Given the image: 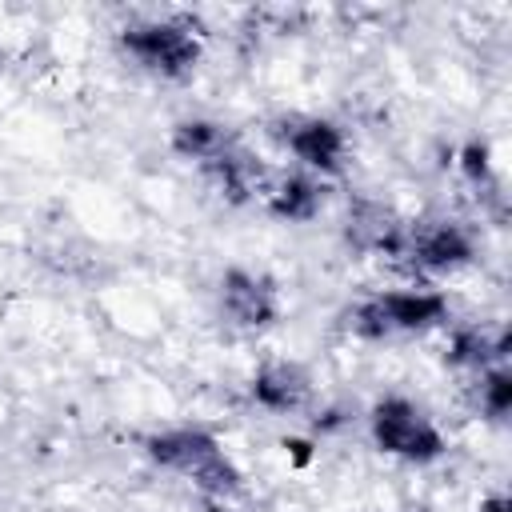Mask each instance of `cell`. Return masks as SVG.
Listing matches in <instances>:
<instances>
[{"label":"cell","mask_w":512,"mask_h":512,"mask_svg":"<svg viewBox=\"0 0 512 512\" xmlns=\"http://www.w3.org/2000/svg\"><path fill=\"white\" fill-rule=\"evenodd\" d=\"M416 256H420L424 264H456V260L468 256V240H464L460 228L440 224V228H432V232H424V236L416 240Z\"/></svg>","instance_id":"7"},{"label":"cell","mask_w":512,"mask_h":512,"mask_svg":"<svg viewBox=\"0 0 512 512\" xmlns=\"http://www.w3.org/2000/svg\"><path fill=\"white\" fill-rule=\"evenodd\" d=\"M124 48L140 64H148L156 72H168V76L188 72L192 60H196V40L184 28H176V24H144V28H132L124 36Z\"/></svg>","instance_id":"3"},{"label":"cell","mask_w":512,"mask_h":512,"mask_svg":"<svg viewBox=\"0 0 512 512\" xmlns=\"http://www.w3.org/2000/svg\"><path fill=\"white\" fill-rule=\"evenodd\" d=\"M304 396V380L292 368H268L256 376V400L268 408H292Z\"/></svg>","instance_id":"8"},{"label":"cell","mask_w":512,"mask_h":512,"mask_svg":"<svg viewBox=\"0 0 512 512\" xmlns=\"http://www.w3.org/2000/svg\"><path fill=\"white\" fill-rule=\"evenodd\" d=\"M316 200H320V196H316V184H308V180H300V176L280 180L276 192H272V208H276L280 216H312Z\"/></svg>","instance_id":"9"},{"label":"cell","mask_w":512,"mask_h":512,"mask_svg":"<svg viewBox=\"0 0 512 512\" xmlns=\"http://www.w3.org/2000/svg\"><path fill=\"white\" fill-rule=\"evenodd\" d=\"M508 396H512L508 376H504V372H492V376L484 380V404H488V412H492V416H504V412H508Z\"/></svg>","instance_id":"11"},{"label":"cell","mask_w":512,"mask_h":512,"mask_svg":"<svg viewBox=\"0 0 512 512\" xmlns=\"http://www.w3.org/2000/svg\"><path fill=\"white\" fill-rule=\"evenodd\" d=\"M148 452L160 464L188 472L208 492H232L236 488V468L224 460V452L216 448V440L204 436V432H188V428L184 432H164V436H156L148 444Z\"/></svg>","instance_id":"1"},{"label":"cell","mask_w":512,"mask_h":512,"mask_svg":"<svg viewBox=\"0 0 512 512\" xmlns=\"http://www.w3.org/2000/svg\"><path fill=\"white\" fill-rule=\"evenodd\" d=\"M444 312V300L440 296H428V292H388L380 296L372 308L360 312V328L364 332H384V328H420V324H432L440 320Z\"/></svg>","instance_id":"4"},{"label":"cell","mask_w":512,"mask_h":512,"mask_svg":"<svg viewBox=\"0 0 512 512\" xmlns=\"http://www.w3.org/2000/svg\"><path fill=\"white\" fill-rule=\"evenodd\" d=\"M480 512H508V500H504V496H496V500H488Z\"/></svg>","instance_id":"12"},{"label":"cell","mask_w":512,"mask_h":512,"mask_svg":"<svg viewBox=\"0 0 512 512\" xmlns=\"http://www.w3.org/2000/svg\"><path fill=\"white\" fill-rule=\"evenodd\" d=\"M220 144H224V136H220L216 124L196 120V124H180V128H176V148H180L184 156L212 160V156H220Z\"/></svg>","instance_id":"10"},{"label":"cell","mask_w":512,"mask_h":512,"mask_svg":"<svg viewBox=\"0 0 512 512\" xmlns=\"http://www.w3.org/2000/svg\"><path fill=\"white\" fill-rule=\"evenodd\" d=\"M372 432H376L380 448L408 456V460H432L444 448L440 432L428 420H420V412L408 400H384L372 416Z\"/></svg>","instance_id":"2"},{"label":"cell","mask_w":512,"mask_h":512,"mask_svg":"<svg viewBox=\"0 0 512 512\" xmlns=\"http://www.w3.org/2000/svg\"><path fill=\"white\" fill-rule=\"evenodd\" d=\"M288 148H292L304 164L332 168V164L340 160L344 140H340V132H336L332 124H324V120H308V124H296V128L288 132Z\"/></svg>","instance_id":"5"},{"label":"cell","mask_w":512,"mask_h":512,"mask_svg":"<svg viewBox=\"0 0 512 512\" xmlns=\"http://www.w3.org/2000/svg\"><path fill=\"white\" fill-rule=\"evenodd\" d=\"M224 308L240 320V324H268L272 320V296L264 284H256L244 272H232L224 280Z\"/></svg>","instance_id":"6"}]
</instances>
